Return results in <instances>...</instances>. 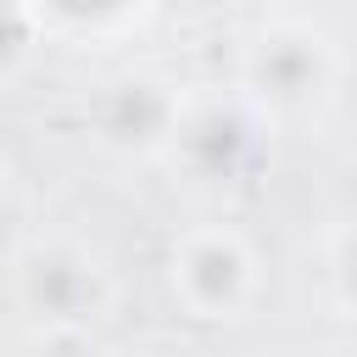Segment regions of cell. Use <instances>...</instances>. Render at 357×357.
Returning a JSON list of instances; mask_svg holds the SVG:
<instances>
[{"label": "cell", "mask_w": 357, "mask_h": 357, "mask_svg": "<svg viewBox=\"0 0 357 357\" xmlns=\"http://www.w3.org/2000/svg\"><path fill=\"white\" fill-rule=\"evenodd\" d=\"M56 6H67V11H106V6H117V0H56Z\"/></svg>", "instance_id": "3957f363"}, {"label": "cell", "mask_w": 357, "mask_h": 357, "mask_svg": "<svg viewBox=\"0 0 357 357\" xmlns=\"http://www.w3.org/2000/svg\"><path fill=\"white\" fill-rule=\"evenodd\" d=\"M351 284H357V257H351Z\"/></svg>", "instance_id": "277c9868"}, {"label": "cell", "mask_w": 357, "mask_h": 357, "mask_svg": "<svg viewBox=\"0 0 357 357\" xmlns=\"http://www.w3.org/2000/svg\"><path fill=\"white\" fill-rule=\"evenodd\" d=\"M117 128H123V134H134V139H139V134H151V128H156V100H151L145 89L123 95V100H117Z\"/></svg>", "instance_id": "6da1fadb"}, {"label": "cell", "mask_w": 357, "mask_h": 357, "mask_svg": "<svg viewBox=\"0 0 357 357\" xmlns=\"http://www.w3.org/2000/svg\"><path fill=\"white\" fill-rule=\"evenodd\" d=\"M195 268H201V273H195V279H201V290H206V296H212V301H218V296H229V290H234V257H229V251H206V257H201V262H195Z\"/></svg>", "instance_id": "7a4b0ae2"}]
</instances>
